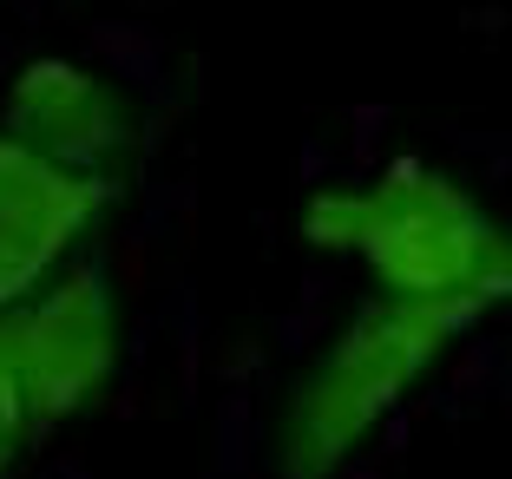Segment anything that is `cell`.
<instances>
[{
	"mask_svg": "<svg viewBox=\"0 0 512 479\" xmlns=\"http://www.w3.org/2000/svg\"><path fill=\"white\" fill-rule=\"evenodd\" d=\"M486 309L493 302L362 296L276 407V479H342L348 460L401 414V401H414L486 322Z\"/></svg>",
	"mask_w": 512,
	"mask_h": 479,
	"instance_id": "7a4b0ae2",
	"label": "cell"
},
{
	"mask_svg": "<svg viewBox=\"0 0 512 479\" xmlns=\"http://www.w3.org/2000/svg\"><path fill=\"white\" fill-rule=\"evenodd\" d=\"M119 184L79 178L0 138V309L40 296L60 270H73L79 243L106 224Z\"/></svg>",
	"mask_w": 512,
	"mask_h": 479,
	"instance_id": "5b68a950",
	"label": "cell"
},
{
	"mask_svg": "<svg viewBox=\"0 0 512 479\" xmlns=\"http://www.w3.org/2000/svg\"><path fill=\"white\" fill-rule=\"evenodd\" d=\"M40 447V427H33V407H27V381L14 368V348H7V329H0V479L14 473L27 453Z\"/></svg>",
	"mask_w": 512,
	"mask_h": 479,
	"instance_id": "8992f818",
	"label": "cell"
},
{
	"mask_svg": "<svg viewBox=\"0 0 512 479\" xmlns=\"http://www.w3.org/2000/svg\"><path fill=\"white\" fill-rule=\"evenodd\" d=\"M0 138L27 145L33 158L79 178L119 184V171L138 151V112L106 73H92L79 60H27L7 92H0Z\"/></svg>",
	"mask_w": 512,
	"mask_h": 479,
	"instance_id": "277c9868",
	"label": "cell"
},
{
	"mask_svg": "<svg viewBox=\"0 0 512 479\" xmlns=\"http://www.w3.org/2000/svg\"><path fill=\"white\" fill-rule=\"evenodd\" d=\"M0 329L14 348V368L27 381V407L40 440H53L66 420H79L99 394L112 388L125 355V322H119V289L99 263L60 270L40 296L0 309Z\"/></svg>",
	"mask_w": 512,
	"mask_h": 479,
	"instance_id": "3957f363",
	"label": "cell"
},
{
	"mask_svg": "<svg viewBox=\"0 0 512 479\" xmlns=\"http://www.w3.org/2000/svg\"><path fill=\"white\" fill-rule=\"evenodd\" d=\"M302 243L362 263L368 296L394 302H499L512 289L499 217L421 151L316 191L302 204Z\"/></svg>",
	"mask_w": 512,
	"mask_h": 479,
	"instance_id": "6da1fadb",
	"label": "cell"
}]
</instances>
